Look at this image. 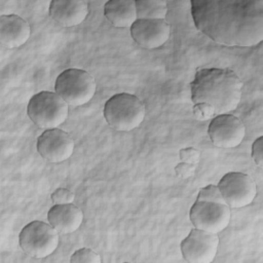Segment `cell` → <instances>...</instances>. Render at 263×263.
<instances>
[{
    "label": "cell",
    "instance_id": "obj_23",
    "mask_svg": "<svg viewBox=\"0 0 263 263\" xmlns=\"http://www.w3.org/2000/svg\"><path fill=\"white\" fill-rule=\"evenodd\" d=\"M252 158L259 167H263V137H259L252 145Z\"/></svg>",
    "mask_w": 263,
    "mask_h": 263
},
{
    "label": "cell",
    "instance_id": "obj_5",
    "mask_svg": "<svg viewBox=\"0 0 263 263\" xmlns=\"http://www.w3.org/2000/svg\"><path fill=\"white\" fill-rule=\"evenodd\" d=\"M97 83L95 78L82 69L64 70L55 79L54 92L68 105L79 107L88 103L95 96Z\"/></svg>",
    "mask_w": 263,
    "mask_h": 263
},
{
    "label": "cell",
    "instance_id": "obj_11",
    "mask_svg": "<svg viewBox=\"0 0 263 263\" xmlns=\"http://www.w3.org/2000/svg\"><path fill=\"white\" fill-rule=\"evenodd\" d=\"M74 140L60 128L45 129L37 139V151L43 159L60 163L69 159L74 152Z\"/></svg>",
    "mask_w": 263,
    "mask_h": 263
},
{
    "label": "cell",
    "instance_id": "obj_1",
    "mask_svg": "<svg viewBox=\"0 0 263 263\" xmlns=\"http://www.w3.org/2000/svg\"><path fill=\"white\" fill-rule=\"evenodd\" d=\"M191 14L196 29L219 44L250 47L263 40L262 0H193Z\"/></svg>",
    "mask_w": 263,
    "mask_h": 263
},
{
    "label": "cell",
    "instance_id": "obj_24",
    "mask_svg": "<svg viewBox=\"0 0 263 263\" xmlns=\"http://www.w3.org/2000/svg\"><path fill=\"white\" fill-rule=\"evenodd\" d=\"M196 165L193 164H189L186 162H180L176 165L175 167V173L177 175V177L182 178V179H188L190 177H192L195 173L196 170Z\"/></svg>",
    "mask_w": 263,
    "mask_h": 263
},
{
    "label": "cell",
    "instance_id": "obj_13",
    "mask_svg": "<svg viewBox=\"0 0 263 263\" xmlns=\"http://www.w3.org/2000/svg\"><path fill=\"white\" fill-rule=\"evenodd\" d=\"M88 12V4L83 0H53L48 8L50 17L66 28L80 25Z\"/></svg>",
    "mask_w": 263,
    "mask_h": 263
},
{
    "label": "cell",
    "instance_id": "obj_10",
    "mask_svg": "<svg viewBox=\"0 0 263 263\" xmlns=\"http://www.w3.org/2000/svg\"><path fill=\"white\" fill-rule=\"evenodd\" d=\"M211 142L219 148H235L239 146L246 136V127L241 119L227 114L215 116L208 127Z\"/></svg>",
    "mask_w": 263,
    "mask_h": 263
},
{
    "label": "cell",
    "instance_id": "obj_15",
    "mask_svg": "<svg viewBox=\"0 0 263 263\" xmlns=\"http://www.w3.org/2000/svg\"><path fill=\"white\" fill-rule=\"evenodd\" d=\"M49 224L61 233H73L82 224L83 214L81 210L73 203L53 204L48 213Z\"/></svg>",
    "mask_w": 263,
    "mask_h": 263
},
{
    "label": "cell",
    "instance_id": "obj_17",
    "mask_svg": "<svg viewBox=\"0 0 263 263\" xmlns=\"http://www.w3.org/2000/svg\"><path fill=\"white\" fill-rule=\"evenodd\" d=\"M138 20H164L167 13V4L162 0H137Z\"/></svg>",
    "mask_w": 263,
    "mask_h": 263
},
{
    "label": "cell",
    "instance_id": "obj_14",
    "mask_svg": "<svg viewBox=\"0 0 263 263\" xmlns=\"http://www.w3.org/2000/svg\"><path fill=\"white\" fill-rule=\"evenodd\" d=\"M31 35V28L27 21L16 14H2L0 16V43L6 48H17L24 45Z\"/></svg>",
    "mask_w": 263,
    "mask_h": 263
},
{
    "label": "cell",
    "instance_id": "obj_22",
    "mask_svg": "<svg viewBox=\"0 0 263 263\" xmlns=\"http://www.w3.org/2000/svg\"><path fill=\"white\" fill-rule=\"evenodd\" d=\"M193 114L198 120H206L215 115V111L211 105L205 103H198L194 104Z\"/></svg>",
    "mask_w": 263,
    "mask_h": 263
},
{
    "label": "cell",
    "instance_id": "obj_2",
    "mask_svg": "<svg viewBox=\"0 0 263 263\" xmlns=\"http://www.w3.org/2000/svg\"><path fill=\"white\" fill-rule=\"evenodd\" d=\"M242 82L229 68H201L190 83L194 104L205 103L214 108L215 115L235 110L241 100Z\"/></svg>",
    "mask_w": 263,
    "mask_h": 263
},
{
    "label": "cell",
    "instance_id": "obj_20",
    "mask_svg": "<svg viewBox=\"0 0 263 263\" xmlns=\"http://www.w3.org/2000/svg\"><path fill=\"white\" fill-rule=\"evenodd\" d=\"M74 198L75 194L67 188H58L50 195V199L53 204L73 203Z\"/></svg>",
    "mask_w": 263,
    "mask_h": 263
},
{
    "label": "cell",
    "instance_id": "obj_8",
    "mask_svg": "<svg viewBox=\"0 0 263 263\" xmlns=\"http://www.w3.org/2000/svg\"><path fill=\"white\" fill-rule=\"evenodd\" d=\"M189 216L194 228L219 233L228 226L231 212L225 203L196 200L190 209Z\"/></svg>",
    "mask_w": 263,
    "mask_h": 263
},
{
    "label": "cell",
    "instance_id": "obj_21",
    "mask_svg": "<svg viewBox=\"0 0 263 263\" xmlns=\"http://www.w3.org/2000/svg\"><path fill=\"white\" fill-rule=\"evenodd\" d=\"M179 155H180V159L182 162H186V163L193 164V165L197 166V164L200 161L201 153L199 150H197L193 147H187V148L181 149L179 151Z\"/></svg>",
    "mask_w": 263,
    "mask_h": 263
},
{
    "label": "cell",
    "instance_id": "obj_18",
    "mask_svg": "<svg viewBox=\"0 0 263 263\" xmlns=\"http://www.w3.org/2000/svg\"><path fill=\"white\" fill-rule=\"evenodd\" d=\"M71 263H101L99 254L88 248H82L73 253L70 259Z\"/></svg>",
    "mask_w": 263,
    "mask_h": 263
},
{
    "label": "cell",
    "instance_id": "obj_6",
    "mask_svg": "<svg viewBox=\"0 0 263 263\" xmlns=\"http://www.w3.org/2000/svg\"><path fill=\"white\" fill-rule=\"evenodd\" d=\"M18 242L27 255L41 259L51 255L57 250L60 237L58 231L49 223L35 220L22 229Z\"/></svg>",
    "mask_w": 263,
    "mask_h": 263
},
{
    "label": "cell",
    "instance_id": "obj_3",
    "mask_svg": "<svg viewBox=\"0 0 263 263\" xmlns=\"http://www.w3.org/2000/svg\"><path fill=\"white\" fill-rule=\"evenodd\" d=\"M146 107L137 96L121 92L112 96L105 103L104 117L110 127L118 132H130L143 122Z\"/></svg>",
    "mask_w": 263,
    "mask_h": 263
},
{
    "label": "cell",
    "instance_id": "obj_4",
    "mask_svg": "<svg viewBox=\"0 0 263 263\" xmlns=\"http://www.w3.org/2000/svg\"><path fill=\"white\" fill-rule=\"evenodd\" d=\"M68 106L57 92L41 91L30 99L27 114L40 128H58L68 118Z\"/></svg>",
    "mask_w": 263,
    "mask_h": 263
},
{
    "label": "cell",
    "instance_id": "obj_19",
    "mask_svg": "<svg viewBox=\"0 0 263 263\" xmlns=\"http://www.w3.org/2000/svg\"><path fill=\"white\" fill-rule=\"evenodd\" d=\"M196 200H204L217 203H225L222 194L216 185H208L200 189ZM226 204V203H225Z\"/></svg>",
    "mask_w": 263,
    "mask_h": 263
},
{
    "label": "cell",
    "instance_id": "obj_9",
    "mask_svg": "<svg viewBox=\"0 0 263 263\" xmlns=\"http://www.w3.org/2000/svg\"><path fill=\"white\" fill-rule=\"evenodd\" d=\"M218 233L193 228L181 242L183 258L189 263H211L218 252Z\"/></svg>",
    "mask_w": 263,
    "mask_h": 263
},
{
    "label": "cell",
    "instance_id": "obj_16",
    "mask_svg": "<svg viewBox=\"0 0 263 263\" xmlns=\"http://www.w3.org/2000/svg\"><path fill=\"white\" fill-rule=\"evenodd\" d=\"M106 18L116 28H130L138 20L136 1L110 0L104 5Z\"/></svg>",
    "mask_w": 263,
    "mask_h": 263
},
{
    "label": "cell",
    "instance_id": "obj_12",
    "mask_svg": "<svg viewBox=\"0 0 263 263\" xmlns=\"http://www.w3.org/2000/svg\"><path fill=\"white\" fill-rule=\"evenodd\" d=\"M171 26L165 20H137L130 27L134 41L145 49L162 46L170 38Z\"/></svg>",
    "mask_w": 263,
    "mask_h": 263
},
{
    "label": "cell",
    "instance_id": "obj_7",
    "mask_svg": "<svg viewBox=\"0 0 263 263\" xmlns=\"http://www.w3.org/2000/svg\"><path fill=\"white\" fill-rule=\"evenodd\" d=\"M225 203L230 209H240L251 204L257 195L254 180L240 172H229L217 185Z\"/></svg>",
    "mask_w": 263,
    "mask_h": 263
}]
</instances>
